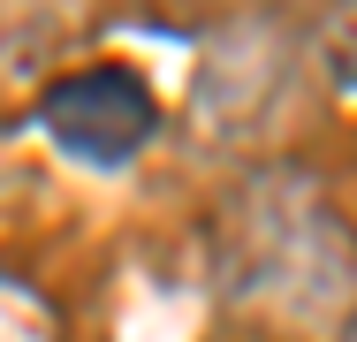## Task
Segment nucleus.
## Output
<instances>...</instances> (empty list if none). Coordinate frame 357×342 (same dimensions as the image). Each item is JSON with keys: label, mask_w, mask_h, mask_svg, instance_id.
<instances>
[{"label": "nucleus", "mask_w": 357, "mask_h": 342, "mask_svg": "<svg viewBox=\"0 0 357 342\" xmlns=\"http://www.w3.org/2000/svg\"><path fill=\"white\" fill-rule=\"evenodd\" d=\"M38 122H46V137L61 152L91 160V168H122V160H137L152 144L160 99H152V84L137 68L99 61V68H76V76H54L38 91Z\"/></svg>", "instance_id": "nucleus-2"}, {"label": "nucleus", "mask_w": 357, "mask_h": 342, "mask_svg": "<svg viewBox=\"0 0 357 342\" xmlns=\"http://www.w3.org/2000/svg\"><path fill=\"white\" fill-rule=\"evenodd\" d=\"M335 228H350V221L327 213L304 168H266L243 183V198L228 213V244L213 259L236 304L289 320L296 335H342L357 304V236L327 244Z\"/></svg>", "instance_id": "nucleus-1"}, {"label": "nucleus", "mask_w": 357, "mask_h": 342, "mask_svg": "<svg viewBox=\"0 0 357 342\" xmlns=\"http://www.w3.org/2000/svg\"><path fill=\"white\" fill-rule=\"evenodd\" d=\"M350 342H357V335H350Z\"/></svg>", "instance_id": "nucleus-3"}]
</instances>
